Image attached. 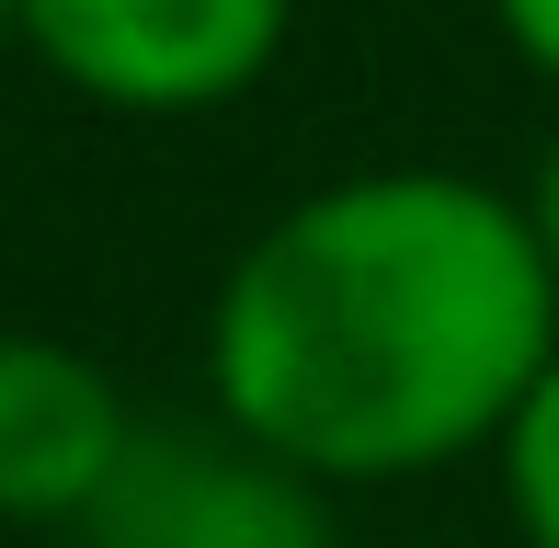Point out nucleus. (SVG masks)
Listing matches in <instances>:
<instances>
[{"mask_svg": "<svg viewBox=\"0 0 559 548\" xmlns=\"http://www.w3.org/2000/svg\"><path fill=\"white\" fill-rule=\"evenodd\" d=\"M548 355L559 274L525 194L445 160L309 183L240 240L206 309L217 412L332 491L456 468L502 434Z\"/></svg>", "mask_w": 559, "mask_h": 548, "instance_id": "obj_1", "label": "nucleus"}, {"mask_svg": "<svg viewBox=\"0 0 559 548\" xmlns=\"http://www.w3.org/2000/svg\"><path fill=\"white\" fill-rule=\"evenodd\" d=\"M297 0H12V46L92 115H217L286 58Z\"/></svg>", "mask_w": 559, "mask_h": 548, "instance_id": "obj_2", "label": "nucleus"}, {"mask_svg": "<svg viewBox=\"0 0 559 548\" xmlns=\"http://www.w3.org/2000/svg\"><path fill=\"white\" fill-rule=\"evenodd\" d=\"M81 548H332V480L240 422H138L126 468L81 514Z\"/></svg>", "mask_w": 559, "mask_h": 548, "instance_id": "obj_3", "label": "nucleus"}, {"mask_svg": "<svg viewBox=\"0 0 559 548\" xmlns=\"http://www.w3.org/2000/svg\"><path fill=\"white\" fill-rule=\"evenodd\" d=\"M138 401L58 332H0V526H81L138 445Z\"/></svg>", "mask_w": 559, "mask_h": 548, "instance_id": "obj_4", "label": "nucleus"}, {"mask_svg": "<svg viewBox=\"0 0 559 548\" xmlns=\"http://www.w3.org/2000/svg\"><path fill=\"white\" fill-rule=\"evenodd\" d=\"M491 457H502V514H514V548H559V355L525 378V401L502 412Z\"/></svg>", "mask_w": 559, "mask_h": 548, "instance_id": "obj_5", "label": "nucleus"}, {"mask_svg": "<svg viewBox=\"0 0 559 548\" xmlns=\"http://www.w3.org/2000/svg\"><path fill=\"white\" fill-rule=\"evenodd\" d=\"M491 23H502V46H514L537 81H559V0H491Z\"/></svg>", "mask_w": 559, "mask_h": 548, "instance_id": "obj_6", "label": "nucleus"}, {"mask_svg": "<svg viewBox=\"0 0 559 548\" xmlns=\"http://www.w3.org/2000/svg\"><path fill=\"white\" fill-rule=\"evenodd\" d=\"M525 229H537V252H548V274H559V127H548V148L525 160Z\"/></svg>", "mask_w": 559, "mask_h": 548, "instance_id": "obj_7", "label": "nucleus"}, {"mask_svg": "<svg viewBox=\"0 0 559 548\" xmlns=\"http://www.w3.org/2000/svg\"><path fill=\"white\" fill-rule=\"evenodd\" d=\"M0 46H12V0H0Z\"/></svg>", "mask_w": 559, "mask_h": 548, "instance_id": "obj_8", "label": "nucleus"}]
</instances>
